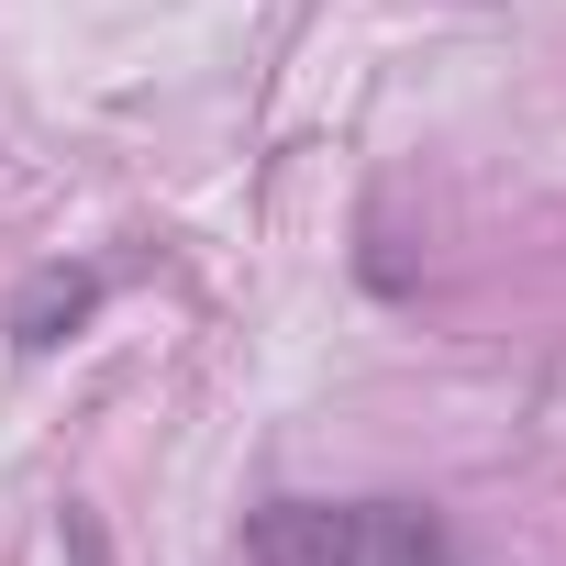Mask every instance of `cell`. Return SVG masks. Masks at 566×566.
<instances>
[{"instance_id":"cell-1","label":"cell","mask_w":566,"mask_h":566,"mask_svg":"<svg viewBox=\"0 0 566 566\" xmlns=\"http://www.w3.org/2000/svg\"><path fill=\"white\" fill-rule=\"evenodd\" d=\"M255 566H455L433 511L411 500H266L244 511Z\"/></svg>"},{"instance_id":"cell-2","label":"cell","mask_w":566,"mask_h":566,"mask_svg":"<svg viewBox=\"0 0 566 566\" xmlns=\"http://www.w3.org/2000/svg\"><path fill=\"white\" fill-rule=\"evenodd\" d=\"M90 312H101V277H90V266H45L34 290L12 301V345H23V356H45V345H67Z\"/></svg>"}]
</instances>
